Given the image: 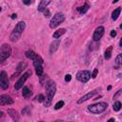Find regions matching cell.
I'll return each instance as SVG.
<instances>
[{"instance_id":"cell-1","label":"cell","mask_w":122,"mask_h":122,"mask_svg":"<svg viewBox=\"0 0 122 122\" xmlns=\"http://www.w3.org/2000/svg\"><path fill=\"white\" fill-rule=\"evenodd\" d=\"M45 90H46V97H45V100L43 101V103H44V106L46 108H48L51 106V100L56 92V85H55L54 81L48 80L45 85Z\"/></svg>"},{"instance_id":"cell-2","label":"cell","mask_w":122,"mask_h":122,"mask_svg":"<svg viewBox=\"0 0 122 122\" xmlns=\"http://www.w3.org/2000/svg\"><path fill=\"white\" fill-rule=\"evenodd\" d=\"M25 28H26V23H25L24 21L18 22V23L16 24V26L14 27L12 32H11L10 35V40L12 41V42H16V41L20 38V36H21V34L23 33Z\"/></svg>"},{"instance_id":"cell-3","label":"cell","mask_w":122,"mask_h":122,"mask_svg":"<svg viewBox=\"0 0 122 122\" xmlns=\"http://www.w3.org/2000/svg\"><path fill=\"white\" fill-rule=\"evenodd\" d=\"M108 108V104L106 102H98L92 105L88 106V111L92 113H101L105 112Z\"/></svg>"},{"instance_id":"cell-4","label":"cell","mask_w":122,"mask_h":122,"mask_svg":"<svg viewBox=\"0 0 122 122\" xmlns=\"http://www.w3.org/2000/svg\"><path fill=\"white\" fill-rule=\"evenodd\" d=\"M11 53V48L9 44H3L0 47V63H3Z\"/></svg>"},{"instance_id":"cell-5","label":"cell","mask_w":122,"mask_h":122,"mask_svg":"<svg viewBox=\"0 0 122 122\" xmlns=\"http://www.w3.org/2000/svg\"><path fill=\"white\" fill-rule=\"evenodd\" d=\"M65 20V16L62 12H57L53 15V17L51 18V22H50V28L54 29L56 27H58L61 23H63Z\"/></svg>"},{"instance_id":"cell-6","label":"cell","mask_w":122,"mask_h":122,"mask_svg":"<svg viewBox=\"0 0 122 122\" xmlns=\"http://www.w3.org/2000/svg\"><path fill=\"white\" fill-rule=\"evenodd\" d=\"M31 75V71H27L25 73H23L21 76H20V78L17 80V82L14 84V89L17 91V90H19V89H21L22 87H23V84L26 82V80L30 77Z\"/></svg>"},{"instance_id":"cell-7","label":"cell","mask_w":122,"mask_h":122,"mask_svg":"<svg viewBox=\"0 0 122 122\" xmlns=\"http://www.w3.org/2000/svg\"><path fill=\"white\" fill-rule=\"evenodd\" d=\"M76 79L82 83H87L91 79V72L89 71H80L76 73Z\"/></svg>"},{"instance_id":"cell-8","label":"cell","mask_w":122,"mask_h":122,"mask_svg":"<svg viewBox=\"0 0 122 122\" xmlns=\"http://www.w3.org/2000/svg\"><path fill=\"white\" fill-rule=\"evenodd\" d=\"M9 86H10V84H9L8 74L5 71H0V88L5 91L9 88Z\"/></svg>"},{"instance_id":"cell-9","label":"cell","mask_w":122,"mask_h":122,"mask_svg":"<svg viewBox=\"0 0 122 122\" xmlns=\"http://www.w3.org/2000/svg\"><path fill=\"white\" fill-rule=\"evenodd\" d=\"M104 32H105V29H104L103 26H99V27H97V28L95 29L94 32H93V35H92V39H93V41H95V42H96V41H99L100 38L103 36Z\"/></svg>"},{"instance_id":"cell-10","label":"cell","mask_w":122,"mask_h":122,"mask_svg":"<svg viewBox=\"0 0 122 122\" xmlns=\"http://www.w3.org/2000/svg\"><path fill=\"white\" fill-rule=\"evenodd\" d=\"M13 103H14V101H13V99L10 95H8V94H2V95H0V105L1 106L11 105Z\"/></svg>"},{"instance_id":"cell-11","label":"cell","mask_w":122,"mask_h":122,"mask_svg":"<svg viewBox=\"0 0 122 122\" xmlns=\"http://www.w3.org/2000/svg\"><path fill=\"white\" fill-rule=\"evenodd\" d=\"M96 91H92V92H88L87 94H85V95H83L78 101H77V104H81V103H83V102H85V101H87V100H89V99H92V97H93L95 94H96Z\"/></svg>"},{"instance_id":"cell-12","label":"cell","mask_w":122,"mask_h":122,"mask_svg":"<svg viewBox=\"0 0 122 122\" xmlns=\"http://www.w3.org/2000/svg\"><path fill=\"white\" fill-rule=\"evenodd\" d=\"M7 112L12 118V120H14V121H19L20 120V116H19L18 112L15 110H13V109H8Z\"/></svg>"},{"instance_id":"cell-13","label":"cell","mask_w":122,"mask_h":122,"mask_svg":"<svg viewBox=\"0 0 122 122\" xmlns=\"http://www.w3.org/2000/svg\"><path fill=\"white\" fill-rule=\"evenodd\" d=\"M59 45H60V41L59 40H54L51 43V46H50V53H54L57 49L59 48Z\"/></svg>"},{"instance_id":"cell-14","label":"cell","mask_w":122,"mask_h":122,"mask_svg":"<svg viewBox=\"0 0 122 122\" xmlns=\"http://www.w3.org/2000/svg\"><path fill=\"white\" fill-rule=\"evenodd\" d=\"M32 63H33L34 68L37 67V66H42V65H43V58H42L40 55L36 54V56L32 59Z\"/></svg>"},{"instance_id":"cell-15","label":"cell","mask_w":122,"mask_h":122,"mask_svg":"<svg viewBox=\"0 0 122 122\" xmlns=\"http://www.w3.org/2000/svg\"><path fill=\"white\" fill-rule=\"evenodd\" d=\"M50 3H51V0H41L39 6H38V8H37L38 11H43V10L47 8V6H48Z\"/></svg>"},{"instance_id":"cell-16","label":"cell","mask_w":122,"mask_h":122,"mask_svg":"<svg viewBox=\"0 0 122 122\" xmlns=\"http://www.w3.org/2000/svg\"><path fill=\"white\" fill-rule=\"evenodd\" d=\"M66 32V29H59V30H55L54 32H53V34H52V37L53 38H59V37H61L64 33Z\"/></svg>"},{"instance_id":"cell-17","label":"cell","mask_w":122,"mask_h":122,"mask_svg":"<svg viewBox=\"0 0 122 122\" xmlns=\"http://www.w3.org/2000/svg\"><path fill=\"white\" fill-rule=\"evenodd\" d=\"M120 12H121V8L119 7V8H117V9H115L112 12V20H116L117 18H118V16L120 15Z\"/></svg>"},{"instance_id":"cell-18","label":"cell","mask_w":122,"mask_h":122,"mask_svg":"<svg viewBox=\"0 0 122 122\" xmlns=\"http://www.w3.org/2000/svg\"><path fill=\"white\" fill-rule=\"evenodd\" d=\"M26 67H27V63L22 61V62H20V63L17 65V67H16V71L20 73V72H21V71H22Z\"/></svg>"},{"instance_id":"cell-19","label":"cell","mask_w":122,"mask_h":122,"mask_svg":"<svg viewBox=\"0 0 122 122\" xmlns=\"http://www.w3.org/2000/svg\"><path fill=\"white\" fill-rule=\"evenodd\" d=\"M112 46H110V47L105 51V53H104L105 59H110V58H111V56H112Z\"/></svg>"},{"instance_id":"cell-20","label":"cell","mask_w":122,"mask_h":122,"mask_svg":"<svg viewBox=\"0 0 122 122\" xmlns=\"http://www.w3.org/2000/svg\"><path fill=\"white\" fill-rule=\"evenodd\" d=\"M25 55H26V56H27L29 59H31V60H32V59H33V58L36 56V53H35V52H34L32 50H29V51H26Z\"/></svg>"},{"instance_id":"cell-21","label":"cell","mask_w":122,"mask_h":122,"mask_svg":"<svg viewBox=\"0 0 122 122\" xmlns=\"http://www.w3.org/2000/svg\"><path fill=\"white\" fill-rule=\"evenodd\" d=\"M22 94L24 97H30L31 95V92L30 91V89L28 87H23V92H22Z\"/></svg>"},{"instance_id":"cell-22","label":"cell","mask_w":122,"mask_h":122,"mask_svg":"<svg viewBox=\"0 0 122 122\" xmlns=\"http://www.w3.org/2000/svg\"><path fill=\"white\" fill-rule=\"evenodd\" d=\"M89 8H90V6H89L88 4H85L84 6H82V7L78 8V10H79L80 14H84V13H86V12H87V10H89Z\"/></svg>"},{"instance_id":"cell-23","label":"cell","mask_w":122,"mask_h":122,"mask_svg":"<svg viewBox=\"0 0 122 122\" xmlns=\"http://www.w3.org/2000/svg\"><path fill=\"white\" fill-rule=\"evenodd\" d=\"M112 109H113L114 112L120 111V109H121V102L120 101H115L113 103V105H112Z\"/></svg>"},{"instance_id":"cell-24","label":"cell","mask_w":122,"mask_h":122,"mask_svg":"<svg viewBox=\"0 0 122 122\" xmlns=\"http://www.w3.org/2000/svg\"><path fill=\"white\" fill-rule=\"evenodd\" d=\"M35 72H36V74H37L38 76L42 75V74H43V67H42V66H37V67H35Z\"/></svg>"},{"instance_id":"cell-25","label":"cell","mask_w":122,"mask_h":122,"mask_svg":"<svg viewBox=\"0 0 122 122\" xmlns=\"http://www.w3.org/2000/svg\"><path fill=\"white\" fill-rule=\"evenodd\" d=\"M63 106H64V101H63V100H59V101L54 105V109H55V110H59V109H61Z\"/></svg>"},{"instance_id":"cell-26","label":"cell","mask_w":122,"mask_h":122,"mask_svg":"<svg viewBox=\"0 0 122 122\" xmlns=\"http://www.w3.org/2000/svg\"><path fill=\"white\" fill-rule=\"evenodd\" d=\"M121 61H122V55H121V53H120V54L117 55V57H116V59H115V64H116L117 66H120V65H121Z\"/></svg>"},{"instance_id":"cell-27","label":"cell","mask_w":122,"mask_h":122,"mask_svg":"<svg viewBox=\"0 0 122 122\" xmlns=\"http://www.w3.org/2000/svg\"><path fill=\"white\" fill-rule=\"evenodd\" d=\"M30 107H25L23 110H22V114H30Z\"/></svg>"},{"instance_id":"cell-28","label":"cell","mask_w":122,"mask_h":122,"mask_svg":"<svg viewBox=\"0 0 122 122\" xmlns=\"http://www.w3.org/2000/svg\"><path fill=\"white\" fill-rule=\"evenodd\" d=\"M36 100H37L38 102H43V101L45 100V96H44L43 94H38V95L36 96Z\"/></svg>"},{"instance_id":"cell-29","label":"cell","mask_w":122,"mask_h":122,"mask_svg":"<svg viewBox=\"0 0 122 122\" xmlns=\"http://www.w3.org/2000/svg\"><path fill=\"white\" fill-rule=\"evenodd\" d=\"M43 12H44V16H45V17H50V16H51V12H50V10H49L47 8L43 10Z\"/></svg>"},{"instance_id":"cell-30","label":"cell","mask_w":122,"mask_h":122,"mask_svg":"<svg viewBox=\"0 0 122 122\" xmlns=\"http://www.w3.org/2000/svg\"><path fill=\"white\" fill-rule=\"evenodd\" d=\"M97 73H98V70H97V69H94L93 71H92V73L91 74V77H92V78H95V77L97 76Z\"/></svg>"},{"instance_id":"cell-31","label":"cell","mask_w":122,"mask_h":122,"mask_svg":"<svg viewBox=\"0 0 122 122\" xmlns=\"http://www.w3.org/2000/svg\"><path fill=\"white\" fill-rule=\"evenodd\" d=\"M71 80V74H66V76H65V81L66 82H70Z\"/></svg>"},{"instance_id":"cell-32","label":"cell","mask_w":122,"mask_h":122,"mask_svg":"<svg viewBox=\"0 0 122 122\" xmlns=\"http://www.w3.org/2000/svg\"><path fill=\"white\" fill-rule=\"evenodd\" d=\"M111 36H112V37H115V36H116V31H115L114 30H112L111 31Z\"/></svg>"},{"instance_id":"cell-33","label":"cell","mask_w":122,"mask_h":122,"mask_svg":"<svg viewBox=\"0 0 122 122\" xmlns=\"http://www.w3.org/2000/svg\"><path fill=\"white\" fill-rule=\"evenodd\" d=\"M120 93H121V90H119V91L116 92V94H115V95H113V99H116V97H117V96H119V95H120Z\"/></svg>"},{"instance_id":"cell-34","label":"cell","mask_w":122,"mask_h":122,"mask_svg":"<svg viewBox=\"0 0 122 122\" xmlns=\"http://www.w3.org/2000/svg\"><path fill=\"white\" fill-rule=\"evenodd\" d=\"M23 3H24L25 5H30V4L31 3V1H30V0H23Z\"/></svg>"},{"instance_id":"cell-35","label":"cell","mask_w":122,"mask_h":122,"mask_svg":"<svg viewBox=\"0 0 122 122\" xmlns=\"http://www.w3.org/2000/svg\"><path fill=\"white\" fill-rule=\"evenodd\" d=\"M10 17H11L12 19H14V18H16V17H17V15H16L15 13H13V14H11V16H10Z\"/></svg>"},{"instance_id":"cell-36","label":"cell","mask_w":122,"mask_h":122,"mask_svg":"<svg viewBox=\"0 0 122 122\" xmlns=\"http://www.w3.org/2000/svg\"><path fill=\"white\" fill-rule=\"evenodd\" d=\"M3 115H4V112H3L2 111H0V118H1V117H2Z\"/></svg>"},{"instance_id":"cell-37","label":"cell","mask_w":122,"mask_h":122,"mask_svg":"<svg viewBox=\"0 0 122 122\" xmlns=\"http://www.w3.org/2000/svg\"><path fill=\"white\" fill-rule=\"evenodd\" d=\"M116 2H118V0H113V1H112V3H113V4H114V3H116Z\"/></svg>"},{"instance_id":"cell-38","label":"cell","mask_w":122,"mask_h":122,"mask_svg":"<svg viewBox=\"0 0 122 122\" xmlns=\"http://www.w3.org/2000/svg\"><path fill=\"white\" fill-rule=\"evenodd\" d=\"M0 11H1V7H0Z\"/></svg>"}]
</instances>
